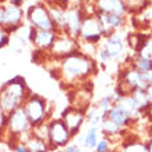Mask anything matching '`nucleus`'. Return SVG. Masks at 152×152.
Instances as JSON below:
<instances>
[{"instance_id":"obj_23","label":"nucleus","mask_w":152,"mask_h":152,"mask_svg":"<svg viewBox=\"0 0 152 152\" xmlns=\"http://www.w3.org/2000/svg\"><path fill=\"white\" fill-rule=\"evenodd\" d=\"M151 61L149 58H147V57H142L140 56L136 60V62H134V66H136V69L138 71V72H149L152 68V64H151Z\"/></svg>"},{"instance_id":"obj_25","label":"nucleus","mask_w":152,"mask_h":152,"mask_svg":"<svg viewBox=\"0 0 152 152\" xmlns=\"http://www.w3.org/2000/svg\"><path fill=\"white\" fill-rule=\"evenodd\" d=\"M94 151L96 152H111V140H108L107 137H102L101 140H98Z\"/></svg>"},{"instance_id":"obj_36","label":"nucleus","mask_w":152,"mask_h":152,"mask_svg":"<svg viewBox=\"0 0 152 152\" xmlns=\"http://www.w3.org/2000/svg\"><path fill=\"white\" fill-rule=\"evenodd\" d=\"M149 133H151V138H152V127L149 129Z\"/></svg>"},{"instance_id":"obj_19","label":"nucleus","mask_w":152,"mask_h":152,"mask_svg":"<svg viewBox=\"0 0 152 152\" xmlns=\"http://www.w3.org/2000/svg\"><path fill=\"white\" fill-rule=\"evenodd\" d=\"M100 140V129L98 127H90L87 129V132L84 133V141L83 147L87 149H94L97 142Z\"/></svg>"},{"instance_id":"obj_2","label":"nucleus","mask_w":152,"mask_h":152,"mask_svg":"<svg viewBox=\"0 0 152 152\" xmlns=\"http://www.w3.org/2000/svg\"><path fill=\"white\" fill-rule=\"evenodd\" d=\"M32 94L22 76H15L7 80L0 87V107L4 112L11 113L18 108H22L25 100Z\"/></svg>"},{"instance_id":"obj_15","label":"nucleus","mask_w":152,"mask_h":152,"mask_svg":"<svg viewBox=\"0 0 152 152\" xmlns=\"http://www.w3.org/2000/svg\"><path fill=\"white\" fill-rule=\"evenodd\" d=\"M105 51L108 53L109 60L113 58H119L122 56V51H123V40L120 39L119 36H111L107 39L105 42Z\"/></svg>"},{"instance_id":"obj_6","label":"nucleus","mask_w":152,"mask_h":152,"mask_svg":"<svg viewBox=\"0 0 152 152\" xmlns=\"http://www.w3.org/2000/svg\"><path fill=\"white\" fill-rule=\"evenodd\" d=\"M26 18L29 24L32 25V28L40 29V31H56V26L53 24L48 10L46 4H33L26 10Z\"/></svg>"},{"instance_id":"obj_28","label":"nucleus","mask_w":152,"mask_h":152,"mask_svg":"<svg viewBox=\"0 0 152 152\" xmlns=\"http://www.w3.org/2000/svg\"><path fill=\"white\" fill-rule=\"evenodd\" d=\"M82 149H80V147L79 145H76V144H71L69 142L66 147H64V148L61 149L60 152H80Z\"/></svg>"},{"instance_id":"obj_18","label":"nucleus","mask_w":152,"mask_h":152,"mask_svg":"<svg viewBox=\"0 0 152 152\" xmlns=\"http://www.w3.org/2000/svg\"><path fill=\"white\" fill-rule=\"evenodd\" d=\"M130 98L133 100V102L136 104V107L140 109L141 112H148L151 108V102H149L148 97L145 90H133L130 94Z\"/></svg>"},{"instance_id":"obj_35","label":"nucleus","mask_w":152,"mask_h":152,"mask_svg":"<svg viewBox=\"0 0 152 152\" xmlns=\"http://www.w3.org/2000/svg\"><path fill=\"white\" fill-rule=\"evenodd\" d=\"M148 115L152 118V104H151V108H149V111H148Z\"/></svg>"},{"instance_id":"obj_29","label":"nucleus","mask_w":152,"mask_h":152,"mask_svg":"<svg viewBox=\"0 0 152 152\" xmlns=\"http://www.w3.org/2000/svg\"><path fill=\"white\" fill-rule=\"evenodd\" d=\"M11 148L14 152H28L24 142H14V144H11Z\"/></svg>"},{"instance_id":"obj_20","label":"nucleus","mask_w":152,"mask_h":152,"mask_svg":"<svg viewBox=\"0 0 152 152\" xmlns=\"http://www.w3.org/2000/svg\"><path fill=\"white\" fill-rule=\"evenodd\" d=\"M100 24L102 26V29L107 26V28H116L122 25L123 20L120 18V15H116V14H104V15H100Z\"/></svg>"},{"instance_id":"obj_26","label":"nucleus","mask_w":152,"mask_h":152,"mask_svg":"<svg viewBox=\"0 0 152 152\" xmlns=\"http://www.w3.org/2000/svg\"><path fill=\"white\" fill-rule=\"evenodd\" d=\"M6 124H7V113L4 112L0 107V140H3L4 132H6Z\"/></svg>"},{"instance_id":"obj_12","label":"nucleus","mask_w":152,"mask_h":152,"mask_svg":"<svg viewBox=\"0 0 152 152\" xmlns=\"http://www.w3.org/2000/svg\"><path fill=\"white\" fill-rule=\"evenodd\" d=\"M82 11L79 8L68 7L65 10V33L71 37L79 35V29L82 25Z\"/></svg>"},{"instance_id":"obj_17","label":"nucleus","mask_w":152,"mask_h":152,"mask_svg":"<svg viewBox=\"0 0 152 152\" xmlns=\"http://www.w3.org/2000/svg\"><path fill=\"white\" fill-rule=\"evenodd\" d=\"M115 105H119L120 108L123 109L124 112L129 115V118L134 122V120H137L138 118H141V115H142V112H141L140 109L136 107V104L133 102V100L130 98V96H124L122 100L118 102V104Z\"/></svg>"},{"instance_id":"obj_27","label":"nucleus","mask_w":152,"mask_h":152,"mask_svg":"<svg viewBox=\"0 0 152 152\" xmlns=\"http://www.w3.org/2000/svg\"><path fill=\"white\" fill-rule=\"evenodd\" d=\"M8 42H10V35H8L3 28H0V50H1L4 46H7Z\"/></svg>"},{"instance_id":"obj_34","label":"nucleus","mask_w":152,"mask_h":152,"mask_svg":"<svg viewBox=\"0 0 152 152\" xmlns=\"http://www.w3.org/2000/svg\"><path fill=\"white\" fill-rule=\"evenodd\" d=\"M145 145H147V152H152V138H149V141Z\"/></svg>"},{"instance_id":"obj_16","label":"nucleus","mask_w":152,"mask_h":152,"mask_svg":"<svg viewBox=\"0 0 152 152\" xmlns=\"http://www.w3.org/2000/svg\"><path fill=\"white\" fill-rule=\"evenodd\" d=\"M98 7L105 14H116V15H122L126 8L122 0H98Z\"/></svg>"},{"instance_id":"obj_32","label":"nucleus","mask_w":152,"mask_h":152,"mask_svg":"<svg viewBox=\"0 0 152 152\" xmlns=\"http://www.w3.org/2000/svg\"><path fill=\"white\" fill-rule=\"evenodd\" d=\"M145 93H147V97H148L149 102L152 104V84H151V86H148L147 88H145Z\"/></svg>"},{"instance_id":"obj_31","label":"nucleus","mask_w":152,"mask_h":152,"mask_svg":"<svg viewBox=\"0 0 152 152\" xmlns=\"http://www.w3.org/2000/svg\"><path fill=\"white\" fill-rule=\"evenodd\" d=\"M4 26V11H3V6L0 4V28Z\"/></svg>"},{"instance_id":"obj_22","label":"nucleus","mask_w":152,"mask_h":152,"mask_svg":"<svg viewBox=\"0 0 152 152\" xmlns=\"http://www.w3.org/2000/svg\"><path fill=\"white\" fill-rule=\"evenodd\" d=\"M120 152H147V145L138 140H132L130 142H124Z\"/></svg>"},{"instance_id":"obj_10","label":"nucleus","mask_w":152,"mask_h":152,"mask_svg":"<svg viewBox=\"0 0 152 152\" xmlns=\"http://www.w3.org/2000/svg\"><path fill=\"white\" fill-rule=\"evenodd\" d=\"M56 37H57V32H54V31H40V29H35V28L29 29V40L40 51L47 53L51 48Z\"/></svg>"},{"instance_id":"obj_30","label":"nucleus","mask_w":152,"mask_h":152,"mask_svg":"<svg viewBox=\"0 0 152 152\" xmlns=\"http://www.w3.org/2000/svg\"><path fill=\"white\" fill-rule=\"evenodd\" d=\"M144 77H145V82L148 83V86H151V84H152V71L145 72L144 73Z\"/></svg>"},{"instance_id":"obj_13","label":"nucleus","mask_w":152,"mask_h":152,"mask_svg":"<svg viewBox=\"0 0 152 152\" xmlns=\"http://www.w3.org/2000/svg\"><path fill=\"white\" fill-rule=\"evenodd\" d=\"M107 118H108L112 123H115L118 127L122 129V130H123V127H127L129 124L133 122V120L129 118L127 113L124 112L119 105H113L112 108H111V111L108 112V115H107Z\"/></svg>"},{"instance_id":"obj_33","label":"nucleus","mask_w":152,"mask_h":152,"mask_svg":"<svg viewBox=\"0 0 152 152\" xmlns=\"http://www.w3.org/2000/svg\"><path fill=\"white\" fill-rule=\"evenodd\" d=\"M25 0H8V4H12V6H18L21 7L22 4H24Z\"/></svg>"},{"instance_id":"obj_24","label":"nucleus","mask_w":152,"mask_h":152,"mask_svg":"<svg viewBox=\"0 0 152 152\" xmlns=\"http://www.w3.org/2000/svg\"><path fill=\"white\" fill-rule=\"evenodd\" d=\"M112 107H113V102H112V98H111V97H104V98H101L100 104H98L97 108H98V111H100L102 119L107 118V115H108V112L111 111Z\"/></svg>"},{"instance_id":"obj_7","label":"nucleus","mask_w":152,"mask_h":152,"mask_svg":"<svg viewBox=\"0 0 152 152\" xmlns=\"http://www.w3.org/2000/svg\"><path fill=\"white\" fill-rule=\"evenodd\" d=\"M75 42H73V37H71L66 33H57V37L53 43L51 48L48 50V54L53 57V58H57V60H62L65 57H68L69 54L75 53Z\"/></svg>"},{"instance_id":"obj_9","label":"nucleus","mask_w":152,"mask_h":152,"mask_svg":"<svg viewBox=\"0 0 152 152\" xmlns=\"http://www.w3.org/2000/svg\"><path fill=\"white\" fill-rule=\"evenodd\" d=\"M4 11V26L3 29L8 35L12 32H17L22 25L24 21V10L18 6H12V4H1Z\"/></svg>"},{"instance_id":"obj_37","label":"nucleus","mask_w":152,"mask_h":152,"mask_svg":"<svg viewBox=\"0 0 152 152\" xmlns=\"http://www.w3.org/2000/svg\"><path fill=\"white\" fill-rule=\"evenodd\" d=\"M151 64H152V61H151ZM151 71H152V68H151Z\"/></svg>"},{"instance_id":"obj_1","label":"nucleus","mask_w":152,"mask_h":152,"mask_svg":"<svg viewBox=\"0 0 152 152\" xmlns=\"http://www.w3.org/2000/svg\"><path fill=\"white\" fill-rule=\"evenodd\" d=\"M56 77L64 84H76L83 82L93 72V62L82 53L75 51L60 60Z\"/></svg>"},{"instance_id":"obj_21","label":"nucleus","mask_w":152,"mask_h":152,"mask_svg":"<svg viewBox=\"0 0 152 152\" xmlns=\"http://www.w3.org/2000/svg\"><path fill=\"white\" fill-rule=\"evenodd\" d=\"M100 127H101V130H102V133H105V134L109 136V137H115V136H118V134H120V133L123 132V130H122L120 127H118L115 123H112L108 118L102 119Z\"/></svg>"},{"instance_id":"obj_14","label":"nucleus","mask_w":152,"mask_h":152,"mask_svg":"<svg viewBox=\"0 0 152 152\" xmlns=\"http://www.w3.org/2000/svg\"><path fill=\"white\" fill-rule=\"evenodd\" d=\"M24 144L26 147V149H28V152H50L47 140L40 138L36 134H33L32 132L24 140Z\"/></svg>"},{"instance_id":"obj_8","label":"nucleus","mask_w":152,"mask_h":152,"mask_svg":"<svg viewBox=\"0 0 152 152\" xmlns=\"http://www.w3.org/2000/svg\"><path fill=\"white\" fill-rule=\"evenodd\" d=\"M61 120L68 127L72 137H76L79 134L80 127L83 126L84 120H86V112L82 109L73 108V107H66L61 113Z\"/></svg>"},{"instance_id":"obj_4","label":"nucleus","mask_w":152,"mask_h":152,"mask_svg":"<svg viewBox=\"0 0 152 152\" xmlns=\"http://www.w3.org/2000/svg\"><path fill=\"white\" fill-rule=\"evenodd\" d=\"M22 109H24L32 129L44 123V122H47L48 116H50L48 101L46 98H43L42 96H39V94H33V93L25 100Z\"/></svg>"},{"instance_id":"obj_3","label":"nucleus","mask_w":152,"mask_h":152,"mask_svg":"<svg viewBox=\"0 0 152 152\" xmlns=\"http://www.w3.org/2000/svg\"><path fill=\"white\" fill-rule=\"evenodd\" d=\"M31 132H32V126L29 123L24 109L18 108L7 115V124H6L3 140H12L11 144L24 142V140L31 134Z\"/></svg>"},{"instance_id":"obj_5","label":"nucleus","mask_w":152,"mask_h":152,"mask_svg":"<svg viewBox=\"0 0 152 152\" xmlns=\"http://www.w3.org/2000/svg\"><path fill=\"white\" fill-rule=\"evenodd\" d=\"M47 142L50 151L62 149L72 141V134L61 120V118H53L47 120Z\"/></svg>"},{"instance_id":"obj_11","label":"nucleus","mask_w":152,"mask_h":152,"mask_svg":"<svg viewBox=\"0 0 152 152\" xmlns=\"http://www.w3.org/2000/svg\"><path fill=\"white\" fill-rule=\"evenodd\" d=\"M101 32H102V26H101L100 21L96 18L88 17L86 20H83L82 25L79 29V35L87 42H93L96 43L97 40H100Z\"/></svg>"}]
</instances>
